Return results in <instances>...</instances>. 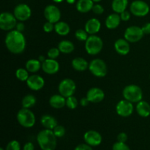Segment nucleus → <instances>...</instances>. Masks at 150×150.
<instances>
[{
	"instance_id": "nucleus-1",
	"label": "nucleus",
	"mask_w": 150,
	"mask_h": 150,
	"mask_svg": "<svg viewBox=\"0 0 150 150\" xmlns=\"http://www.w3.org/2000/svg\"><path fill=\"white\" fill-rule=\"evenodd\" d=\"M5 45L9 51L15 54H21L26 48V39L23 33L18 30H11L7 34Z\"/></svg>"
},
{
	"instance_id": "nucleus-2",
	"label": "nucleus",
	"mask_w": 150,
	"mask_h": 150,
	"mask_svg": "<svg viewBox=\"0 0 150 150\" xmlns=\"http://www.w3.org/2000/svg\"><path fill=\"white\" fill-rule=\"evenodd\" d=\"M37 142L42 150H55L57 147V136L52 130L45 129L39 132Z\"/></svg>"
},
{
	"instance_id": "nucleus-3",
	"label": "nucleus",
	"mask_w": 150,
	"mask_h": 150,
	"mask_svg": "<svg viewBox=\"0 0 150 150\" xmlns=\"http://www.w3.org/2000/svg\"><path fill=\"white\" fill-rule=\"evenodd\" d=\"M122 95L125 99L131 103H139L142 100L143 98L142 89L140 86L135 84L126 86L123 89Z\"/></svg>"
},
{
	"instance_id": "nucleus-4",
	"label": "nucleus",
	"mask_w": 150,
	"mask_h": 150,
	"mask_svg": "<svg viewBox=\"0 0 150 150\" xmlns=\"http://www.w3.org/2000/svg\"><path fill=\"white\" fill-rule=\"evenodd\" d=\"M103 42L100 37L95 35L89 36L85 41V49L89 55H97L102 50Z\"/></svg>"
},
{
	"instance_id": "nucleus-5",
	"label": "nucleus",
	"mask_w": 150,
	"mask_h": 150,
	"mask_svg": "<svg viewBox=\"0 0 150 150\" xmlns=\"http://www.w3.org/2000/svg\"><path fill=\"white\" fill-rule=\"evenodd\" d=\"M17 120L22 127L30 128L35 125L36 119L34 113L29 108H23L18 112Z\"/></svg>"
},
{
	"instance_id": "nucleus-6",
	"label": "nucleus",
	"mask_w": 150,
	"mask_h": 150,
	"mask_svg": "<svg viewBox=\"0 0 150 150\" xmlns=\"http://www.w3.org/2000/svg\"><path fill=\"white\" fill-rule=\"evenodd\" d=\"M89 70L92 75L102 78L107 74V66L105 62L100 59H95L89 64Z\"/></svg>"
},
{
	"instance_id": "nucleus-7",
	"label": "nucleus",
	"mask_w": 150,
	"mask_h": 150,
	"mask_svg": "<svg viewBox=\"0 0 150 150\" xmlns=\"http://www.w3.org/2000/svg\"><path fill=\"white\" fill-rule=\"evenodd\" d=\"M17 25V19L14 14L4 12L0 15V28L4 31H11Z\"/></svg>"
},
{
	"instance_id": "nucleus-8",
	"label": "nucleus",
	"mask_w": 150,
	"mask_h": 150,
	"mask_svg": "<svg viewBox=\"0 0 150 150\" xmlns=\"http://www.w3.org/2000/svg\"><path fill=\"white\" fill-rule=\"evenodd\" d=\"M59 92L60 95L64 98L73 96L76 90V83L73 80L70 79H63L59 84Z\"/></svg>"
},
{
	"instance_id": "nucleus-9",
	"label": "nucleus",
	"mask_w": 150,
	"mask_h": 150,
	"mask_svg": "<svg viewBox=\"0 0 150 150\" xmlns=\"http://www.w3.org/2000/svg\"><path fill=\"white\" fill-rule=\"evenodd\" d=\"M130 10L132 14L137 17H144L149 12V4L142 0H136L131 3Z\"/></svg>"
},
{
	"instance_id": "nucleus-10",
	"label": "nucleus",
	"mask_w": 150,
	"mask_h": 150,
	"mask_svg": "<svg viewBox=\"0 0 150 150\" xmlns=\"http://www.w3.org/2000/svg\"><path fill=\"white\" fill-rule=\"evenodd\" d=\"M144 34L142 29L137 26H129L125 32V39L129 42H136L142 39Z\"/></svg>"
},
{
	"instance_id": "nucleus-11",
	"label": "nucleus",
	"mask_w": 150,
	"mask_h": 150,
	"mask_svg": "<svg viewBox=\"0 0 150 150\" xmlns=\"http://www.w3.org/2000/svg\"><path fill=\"white\" fill-rule=\"evenodd\" d=\"M133 110H134V107H133V103L125 99L120 100L116 106L117 113L120 117H130L133 114Z\"/></svg>"
},
{
	"instance_id": "nucleus-12",
	"label": "nucleus",
	"mask_w": 150,
	"mask_h": 150,
	"mask_svg": "<svg viewBox=\"0 0 150 150\" xmlns=\"http://www.w3.org/2000/svg\"><path fill=\"white\" fill-rule=\"evenodd\" d=\"M13 14L17 20L20 21H25L31 17L32 10L27 4H19L15 7Z\"/></svg>"
},
{
	"instance_id": "nucleus-13",
	"label": "nucleus",
	"mask_w": 150,
	"mask_h": 150,
	"mask_svg": "<svg viewBox=\"0 0 150 150\" xmlns=\"http://www.w3.org/2000/svg\"><path fill=\"white\" fill-rule=\"evenodd\" d=\"M44 16L48 21L56 23L59 21L61 18V12L57 6L50 4L45 7L44 10Z\"/></svg>"
},
{
	"instance_id": "nucleus-14",
	"label": "nucleus",
	"mask_w": 150,
	"mask_h": 150,
	"mask_svg": "<svg viewBox=\"0 0 150 150\" xmlns=\"http://www.w3.org/2000/svg\"><path fill=\"white\" fill-rule=\"evenodd\" d=\"M85 142L91 146H97L102 142V136L95 130H89L83 136Z\"/></svg>"
},
{
	"instance_id": "nucleus-15",
	"label": "nucleus",
	"mask_w": 150,
	"mask_h": 150,
	"mask_svg": "<svg viewBox=\"0 0 150 150\" xmlns=\"http://www.w3.org/2000/svg\"><path fill=\"white\" fill-rule=\"evenodd\" d=\"M26 84L28 87L33 91H38L42 89L45 85V81L43 78L38 75H32L29 76V79L26 81Z\"/></svg>"
},
{
	"instance_id": "nucleus-16",
	"label": "nucleus",
	"mask_w": 150,
	"mask_h": 150,
	"mask_svg": "<svg viewBox=\"0 0 150 150\" xmlns=\"http://www.w3.org/2000/svg\"><path fill=\"white\" fill-rule=\"evenodd\" d=\"M41 68L47 74L54 75L59 70V64L56 59L48 58L42 63Z\"/></svg>"
},
{
	"instance_id": "nucleus-17",
	"label": "nucleus",
	"mask_w": 150,
	"mask_h": 150,
	"mask_svg": "<svg viewBox=\"0 0 150 150\" xmlns=\"http://www.w3.org/2000/svg\"><path fill=\"white\" fill-rule=\"evenodd\" d=\"M86 98L90 103H98L101 102L105 98V93L101 89L98 87H92L89 89L86 93Z\"/></svg>"
},
{
	"instance_id": "nucleus-18",
	"label": "nucleus",
	"mask_w": 150,
	"mask_h": 150,
	"mask_svg": "<svg viewBox=\"0 0 150 150\" xmlns=\"http://www.w3.org/2000/svg\"><path fill=\"white\" fill-rule=\"evenodd\" d=\"M114 48L116 51L120 55H127L130 49L129 42L126 39L120 38L116 40L114 43Z\"/></svg>"
},
{
	"instance_id": "nucleus-19",
	"label": "nucleus",
	"mask_w": 150,
	"mask_h": 150,
	"mask_svg": "<svg viewBox=\"0 0 150 150\" xmlns=\"http://www.w3.org/2000/svg\"><path fill=\"white\" fill-rule=\"evenodd\" d=\"M101 28V23L97 18H91L87 21L85 24V30L89 35H95L98 33Z\"/></svg>"
},
{
	"instance_id": "nucleus-20",
	"label": "nucleus",
	"mask_w": 150,
	"mask_h": 150,
	"mask_svg": "<svg viewBox=\"0 0 150 150\" xmlns=\"http://www.w3.org/2000/svg\"><path fill=\"white\" fill-rule=\"evenodd\" d=\"M49 104L52 108L56 109L62 108L66 105V98L62 95H54L50 98Z\"/></svg>"
},
{
	"instance_id": "nucleus-21",
	"label": "nucleus",
	"mask_w": 150,
	"mask_h": 150,
	"mask_svg": "<svg viewBox=\"0 0 150 150\" xmlns=\"http://www.w3.org/2000/svg\"><path fill=\"white\" fill-rule=\"evenodd\" d=\"M120 15L118 13H113L109 15L105 19V26L109 29H114L117 28L121 22Z\"/></svg>"
},
{
	"instance_id": "nucleus-22",
	"label": "nucleus",
	"mask_w": 150,
	"mask_h": 150,
	"mask_svg": "<svg viewBox=\"0 0 150 150\" xmlns=\"http://www.w3.org/2000/svg\"><path fill=\"white\" fill-rule=\"evenodd\" d=\"M40 123L45 129L52 130L58 125L57 120L54 117L48 114H45L41 117Z\"/></svg>"
},
{
	"instance_id": "nucleus-23",
	"label": "nucleus",
	"mask_w": 150,
	"mask_h": 150,
	"mask_svg": "<svg viewBox=\"0 0 150 150\" xmlns=\"http://www.w3.org/2000/svg\"><path fill=\"white\" fill-rule=\"evenodd\" d=\"M94 1L92 0H79L76 3V9L79 12L86 13L92 10Z\"/></svg>"
},
{
	"instance_id": "nucleus-24",
	"label": "nucleus",
	"mask_w": 150,
	"mask_h": 150,
	"mask_svg": "<svg viewBox=\"0 0 150 150\" xmlns=\"http://www.w3.org/2000/svg\"><path fill=\"white\" fill-rule=\"evenodd\" d=\"M136 111L142 117H148L150 115V105L146 101H139L136 105Z\"/></svg>"
},
{
	"instance_id": "nucleus-25",
	"label": "nucleus",
	"mask_w": 150,
	"mask_h": 150,
	"mask_svg": "<svg viewBox=\"0 0 150 150\" xmlns=\"http://www.w3.org/2000/svg\"><path fill=\"white\" fill-rule=\"evenodd\" d=\"M72 66L73 69L77 71H85L86 69L89 68V64L87 61L81 57H76L73 59L72 61Z\"/></svg>"
},
{
	"instance_id": "nucleus-26",
	"label": "nucleus",
	"mask_w": 150,
	"mask_h": 150,
	"mask_svg": "<svg viewBox=\"0 0 150 150\" xmlns=\"http://www.w3.org/2000/svg\"><path fill=\"white\" fill-rule=\"evenodd\" d=\"M54 30L59 35L66 36L70 33V27L66 22L58 21L54 25Z\"/></svg>"
},
{
	"instance_id": "nucleus-27",
	"label": "nucleus",
	"mask_w": 150,
	"mask_h": 150,
	"mask_svg": "<svg viewBox=\"0 0 150 150\" xmlns=\"http://www.w3.org/2000/svg\"><path fill=\"white\" fill-rule=\"evenodd\" d=\"M128 4V0H113L111 7L116 13L120 14L126 10Z\"/></svg>"
},
{
	"instance_id": "nucleus-28",
	"label": "nucleus",
	"mask_w": 150,
	"mask_h": 150,
	"mask_svg": "<svg viewBox=\"0 0 150 150\" xmlns=\"http://www.w3.org/2000/svg\"><path fill=\"white\" fill-rule=\"evenodd\" d=\"M42 67V63L39 61V59H32L26 62V69L30 73H36Z\"/></svg>"
},
{
	"instance_id": "nucleus-29",
	"label": "nucleus",
	"mask_w": 150,
	"mask_h": 150,
	"mask_svg": "<svg viewBox=\"0 0 150 150\" xmlns=\"http://www.w3.org/2000/svg\"><path fill=\"white\" fill-rule=\"evenodd\" d=\"M58 48L63 54H70L75 49L74 44L69 40H62L59 43Z\"/></svg>"
},
{
	"instance_id": "nucleus-30",
	"label": "nucleus",
	"mask_w": 150,
	"mask_h": 150,
	"mask_svg": "<svg viewBox=\"0 0 150 150\" xmlns=\"http://www.w3.org/2000/svg\"><path fill=\"white\" fill-rule=\"evenodd\" d=\"M22 106L25 108H30L36 103V98L32 95H27L22 99Z\"/></svg>"
},
{
	"instance_id": "nucleus-31",
	"label": "nucleus",
	"mask_w": 150,
	"mask_h": 150,
	"mask_svg": "<svg viewBox=\"0 0 150 150\" xmlns=\"http://www.w3.org/2000/svg\"><path fill=\"white\" fill-rule=\"evenodd\" d=\"M16 76L21 81H26L29 79V71L26 69L19 68L16 70Z\"/></svg>"
},
{
	"instance_id": "nucleus-32",
	"label": "nucleus",
	"mask_w": 150,
	"mask_h": 150,
	"mask_svg": "<svg viewBox=\"0 0 150 150\" xmlns=\"http://www.w3.org/2000/svg\"><path fill=\"white\" fill-rule=\"evenodd\" d=\"M88 35L89 34L87 33V32L85 29H78L76 32V33H75V36L79 41H86L87 38H89Z\"/></svg>"
},
{
	"instance_id": "nucleus-33",
	"label": "nucleus",
	"mask_w": 150,
	"mask_h": 150,
	"mask_svg": "<svg viewBox=\"0 0 150 150\" xmlns=\"http://www.w3.org/2000/svg\"><path fill=\"white\" fill-rule=\"evenodd\" d=\"M66 105L70 109H75L78 106V100L75 97L70 96L66 98Z\"/></svg>"
},
{
	"instance_id": "nucleus-34",
	"label": "nucleus",
	"mask_w": 150,
	"mask_h": 150,
	"mask_svg": "<svg viewBox=\"0 0 150 150\" xmlns=\"http://www.w3.org/2000/svg\"><path fill=\"white\" fill-rule=\"evenodd\" d=\"M54 133L57 138H62L65 134V129L62 125H57L55 128L53 130Z\"/></svg>"
},
{
	"instance_id": "nucleus-35",
	"label": "nucleus",
	"mask_w": 150,
	"mask_h": 150,
	"mask_svg": "<svg viewBox=\"0 0 150 150\" xmlns=\"http://www.w3.org/2000/svg\"><path fill=\"white\" fill-rule=\"evenodd\" d=\"M21 145L18 141L13 140L9 142L6 146V150H20Z\"/></svg>"
},
{
	"instance_id": "nucleus-36",
	"label": "nucleus",
	"mask_w": 150,
	"mask_h": 150,
	"mask_svg": "<svg viewBox=\"0 0 150 150\" xmlns=\"http://www.w3.org/2000/svg\"><path fill=\"white\" fill-rule=\"evenodd\" d=\"M60 51L58 48H52L48 51V57L53 59H56L59 57Z\"/></svg>"
},
{
	"instance_id": "nucleus-37",
	"label": "nucleus",
	"mask_w": 150,
	"mask_h": 150,
	"mask_svg": "<svg viewBox=\"0 0 150 150\" xmlns=\"http://www.w3.org/2000/svg\"><path fill=\"white\" fill-rule=\"evenodd\" d=\"M112 150H130V149L125 143L117 142L113 145Z\"/></svg>"
},
{
	"instance_id": "nucleus-38",
	"label": "nucleus",
	"mask_w": 150,
	"mask_h": 150,
	"mask_svg": "<svg viewBox=\"0 0 150 150\" xmlns=\"http://www.w3.org/2000/svg\"><path fill=\"white\" fill-rule=\"evenodd\" d=\"M92 11L96 15H101L104 12V8L101 4H94L93 7H92Z\"/></svg>"
},
{
	"instance_id": "nucleus-39",
	"label": "nucleus",
	"mask_w": 150,
	"mask_h": 150,
	"mask_svg": "<svg viewBox=\"0 0 150 150\" xmlns=\"http://www.w3.org/2000/svg\"><path fill=\"white\" fill-rule=\"evenodd\" d=\"M54 29V23H51V22L48 21L45 22L43 25V30L45 31L47 33H49V32H51Z\"/></svg>"
},
{
	"instance_id": "nucleus-40",
	"label": "nucleus",
	"mask_w": 150,
	"mask_h": 150,
	"mask_svg": "<svg viewBox=\"0 0 150 150\" xmlns=\"http://www.w3.org/2000/svg\"><path fill=\"white\" fill-rule=\"evenodd\" d=\"M74 150H93L91 146H89L87 144H79L75 148Z\"/></svg>"
},
{
	"instance_id": "nucleus-41",
	"label": "nucleus",
	"mask_w": 150,
	"mask_h": 150,
	"mask_svg": "<svg viewBox=\"0 0 150 150\" xmlns=\"http://www.w3.org/2000/svg\"><path fill=\"white\" fill-rule=\"evenodd\" d=\"M120 18L123 21H127L130 18V13L127 10H125L122 13H120Z\"/></svg>"
},
{
	"instance_id": "nucleus-42",
	"label": "nucleus",
	"mask_w": 150,
	"mask_h": 150,
	"mask_svg": "<svg viewBox=\"0 0 150 150\" xmlns=\"http://www.w3.org/2000/svg\"><path fill=\"white\" fill-rule=\"evenodd\" d=\"M127 140V135L125 133H120L117 136V142L125 143Z\"/></svg>"
},
{
	"instance_id": "nucleus-43",
	"label": "nucleus",
	"mask_w": 150,
	"mask_h": 150,
	"mask_svg": "<svg viewBox=\"0 0 150 150\" xmlns=\"http://www.w3.org/2000/svg\"><path fill=\"white\" fill-rule=\"evenodd\" d=\"M144 35H150V23H146L142 27Z\"/></svg>"
},
{
	"instance_id": "nucleus-44",
	"label": "nucleus",
	"mask_w": 150,
	"mask_h": 150,
	"mask_svg": "<svg viewBox=\"0 0 150 150\" xmlns=\"http://www.w3.org/2000/svg\"><path fill=\"white\" fill-rule=\"evenodd\" d=\"M23 150H35V146L32 142H27L23 146Z\"/></svg>"
},
{
	"instance_id": "nucleus-45",
	"label": "nucleus",
	"mask_w": 150,
	"mask_h": 150,
	"mask_svg": "<svg viewBox=\"0 0 150 150\" xmlns=\"http://www.w3.org/2000/svg\"><path fill=\"white\" fill-rule=\"evenodd\" d=\"M89 100L87 99V98H81V100H80V104H81V106H83V107H85V106H87L88 105H89Z\"/></svg>"
},
{
	"instance_id": "nucleus-46",
	"label": "nucleus",
	"mask_w": 150,
	"mask_h": 150,
	"mask_svg": "<svg viewBox=\"0 0 150 150\" xmlns=\"http://www.w3.org/2000/svg\"><path fill=\"white\" fill-rule=\"evenodd\" d=\"M16 30L19 31V32H22L23 30H24V24H23L22 22H20V23H18L17 25L16 26Z\"/></svg>"
},
{
	"instance_id": "nucleus-47",
	"label": "nucleus",
	"mask_w": 150,
	"mask_h": 150,
	"mask_svg": "<svg viewBox=\"0 0 150 150\" xmlns=\"http://www.w3.org/2000/svg\"><path fill=\"white\" fill-rule=\"evenodd\" d=\"M39 59V61L41 63H42V62H43L44 61H45V59H45V57H43V56H40V57H39V59Z\"/></svg>"
},
{
	"instance_id": "nucleus-48",
	"label": "nucleus",
	"mask_w": 150,
	"mask_h": 150,
	"mask_svg": "<svg viewBox=\"0 0 150 150\" xmlns=\"http://www.w3.org/2000/svg\"><path fill=\"white\" fill-rule=\"evenodd\" d=\"M66 1H67L68 4H74V3L76 2V0H66Z\"/></svg>"
},
{
	"instance_id": "nucleus-49",
	"label": "nucleus",
	"mask_w": 150,
	"mask_h": 150,
	"mask_svg": "<svg viewBox=\"0 0 150 150\" xmlns=\"http://www.w3.org/2000/svg\"><path fill=\"white\" fill-rule=\"evenodd\" d=\"M53 1L56 3H61V2H62L64 0H53Z\"/></svg>"
},
{
	"instance_id": "nucleus-50",
	"label": "nucleus",
	"mask_w": 150,
	"mask_h": 150,
	"mask_svg": "<svg viewBox=\"0 0 150 150\" xmlns=\"http://www.w3.org/2000/svg\"><path fill=\"white\" fill-rule=\"evenodd\" d=\"M92 1H93L94 2H96V3H98V2H99V1H100L101 0H92Z\"/></svg>"
},
{
	"instance_id": "nucleus-51",
	"label": "nucleus",
	"mask_w": 150,
	"mask_h": 150,
	"mask_svg": "<svg viewBox=\"0 0 150 150\" xmlns=\"http://www.w3.org/2000/svg\"><path fill=\"white\" fill-rule=\"evenodd\" d=\"M0 150H4V149L3 148H0Z\"/></svg>"
},
{
	"instance_id": "nucleus-52",
	"label": "nucleus",
	"mask_w": 150,
	"mask_h": 150,
	"mask_svg": "<svg viewBox=\"0 0 150 150\" xmlns=\"http://www.w3.org/2000/svg\"><path fill=\"white\" fill-rule=\"evenodd\" d=\"M149 77H150V75H149Z\"/></svg>"
}]
</instances>
